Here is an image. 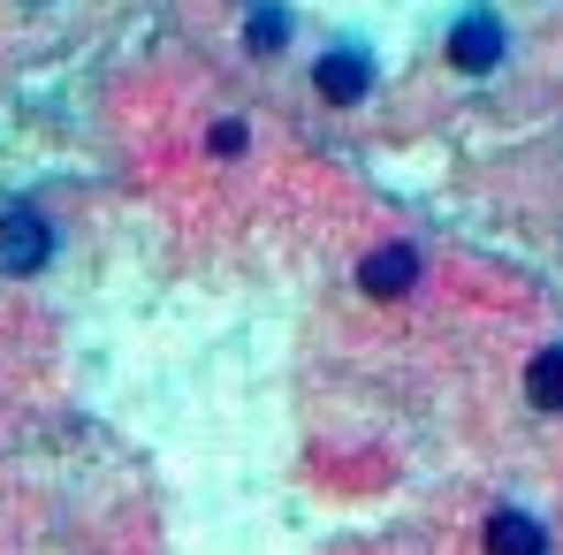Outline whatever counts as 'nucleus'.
Returning <instances> with one entry per match:
<instances>
[{
	"label": "nucleus",
	"instance_id": "f257e3e1",
	"mask_svg": "<svg viewBox=\"0 0 563 555\" xmlns=\"http://www.w3.org/2000/svg\"><path fill=\"white\" fill-rule=\"evenodd\" d=\"M312 85H320L328 107H358V99L374 92V54L366 46H328L320 69H312Z\"/></svg>",
	"mask_w": 563,
	"mask_h": 555
},
{
	"label": "nucleus",
	"instance_id": "f03ea898",
	"mask_svg": "<svg viewBox=\"0 0 563 555\" xmlns=\"http://www.w3.org/2000/svg\"><path fill=\"white\" fill-rule=\"evenodd\" d=\"M46 252H54L46 221H38L31 206H8V213H0V275H38Z\"/></svg>",
	"mask_w": 563,
	"mask_h": 555
},
{
	"label": "nucleus",
	"instance_id": "7ed1b4c3",
	"mask_svg": "<svg viewBox=\"0 0 563 555\" xmlns=\"http://www.w3.org/2000/svg\"><path fill=\"white\" fill-rule=\"evenodd\" d=\"M450 62H457V69H472V77L503 62V23H495L487 8H472V15H457V23H450Z\"/></svg>",
	"mask_w": 563,
	"mask_h": 555
},
{
	"label": "nucleus",
	"instance_id": "20e7f679",
	"mask_svg": "<svg viewBox=\"0 0 563 555\" xmlns=\"http://www.w3.org/2000/svg\"><path fill=\"white\" fill-rule=\"evenodd\" d=\"M411 281H419V252L411 244H380V252H366V267H358V289L366 297H411Z\"/></svg>",
	"mask_w": 563,
	"mask_h": 555
},
{
	"label": "nucleus",
	"instance_id": "39448f33",
	"mask_svg": "<svg viewBox=\"0 0 563 555\" xmlns=\"http://www.w3.org/2000/svg\"><path fill=\"white\" fill-rule=\"evenodd\" d=\"M487 555H549L541 518H526V510H495V518H487Z\"/></svg>",
	"mask_w": 563,
	"mask_h": 555
},
{
	"label": "nucleus",
	"instance_id": "423d86ee",
	"mask_svg": "<svg viewBox=\"0 0 563 555\" xmlns=\"http://www.w3.org/2000/svg\"><path fill=\"white\" fill-rule=\"evenodd\" d=\"M526 396H533V411H563V343L533 351V366H526Z\"/></svg>",
	"mask_w": 563,
	"mask_h": 555
},
{
	"label": "nucleus",
	"instance_id": "0eeeda50",
	"mask_svg": "<svg viewBox=\"0 0 563 555\" xmlns=\"http://www.w3.org/2000/svg\"><path fill=\"white\" fill-rule=\"evenodd\" d=\"M282 38H289V15H282V8H260V15H252V46H260V54H275Z\"/></svg>",
	"mask_w": 563,
	"mask_h": 555
},
{
	"label": "nucleus",
	"instance_id": "6e6552de",
	"mask_svg": "<svg viewBox=\"0 0 563 555\" xmlns=\"http://www.w3.org/2000/svg\"><path fill=\"white\" fill-rule=\"evenodd\" d=\"M213 153L236 160V153H244V122H213Z\"/></svg>",
	"mask_w": 563,
	"mask_h": 555
}]
</instances>
